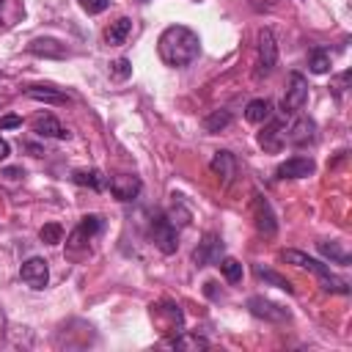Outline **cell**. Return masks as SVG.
<instances>
[{
  "mask_svg": "<svg viewBox=\"0 0 352 352\" xmlns=\"http://www.w3.org/2000/svg\"><path fill=\"white\" fill-rule=\"evenodd\" d=\"M157 52L162 58L165 66H173V69H182V66H190L198 52H201V38L195 30H190L187 25H170L160 33L157 38Z\"/></svg>",
  "mask_w": 352,
  "mask_h": 352,
  "instance_id": "obj_1",
  "label": "cell"
},
{
  "mask_svg": "<svg viewBox=\"0 0 352 352\" xmlns=\"http://www.w3.org/2000/svg\"><path fill=\"white\" fill-rule=\"evenodd\" d=\"M280 258L289 261V264H297V267H302V270H311V272L319 278V283H322L324 292H336V294H346V292H349V283H346L344 278L333 275L327 264L316 261L314 256H308V253H302V250H280Z\"/></svg>",
  "mask_w": 352,
  "mask_h": 352,
  "instance_id": "obj_2",
  "label": "cell"
},
{
  "mask_svg": "<svg viewBox=\"0 0 352 352\" xmlns=\"http://www.w3.org/2000/svg\"><path fill=\"white\" fill-rule=\"evenodd\" d=\"M151 319H154V324H157L165 336H179V333L184 330V314H182V308H179L176 302H170V300H162V302L151 305Z\"/></svg>",
  "mask_w": 352,
  "mask_h": 352,
  "instance_id": "obj_3",
  "label": "cell"
},
{
  "mask_svg": "<svg viewBox=\"0 0 352 352\" xmlns=\"http://www.w3.org/2000/svg\"><path fill=\"white\" fill-rule=\"evenodd\" d=\"M151 242H154V248L162 250L165 256H170V253L179 250V231H176V226L168 220V214H157V217L151 220Z\"/></svg>",
  "mask_w": 352,
  "mask_h": 352,
  "instance_id": "obj_4",
  "label": "cell"
},
{
  "mask_svg": "<svg viewBox=\"0 0 352 352\" xmlns=\"http://www.w3.org/2000/svg\"><path fill=\"white\" fill-rule=\"evenodd\" d=\"M305 102H308V80L300 72H292L289 80H286V94L280 99V107L289 116V113H297Z\"/></svg>",
  "mask_w": 352,
  "mask_h": 352,
  "instance_id": "obj_5",
  "label": "cell"
},
{
  "mask_svg": "<svg viewBox=\"0 0 352 352\" xmlns=\"http://www.w3.org/2000/svg\"><path fill=\"white\" fill-rule=\"evenodd\" d=\"M250 209H253V220H256V228H258L261 234L272 236V234L278 231V220H275V212H272L270 201H267L261 192H253V204H250Z\"/></svg>",
  "mask_w": 352,
  "mask_h": 352,
  "instance_id": "obj_6",
  "label": "cell"
},
{
  "mask_svg": "<svg viewBox=\"0 0 352 352\" xmlns=\"http://www.w3.org/2000/svg\"><path fill=\"white\" fill-rule=\"evenodd\" d=\"M278 63V44H275V36L270 30H261L258 33V72L256 77H267Z\"/></svg>",
  "mask_w": 352,
  "mask_h": 352,
  "instance_id": "obj_7",
  "label": "cell"
},
{
  "mask_svg": "<svg viewBox=\"0 0 352 352\" xmlns=\"http://www.w3.org/2000/svg\"><path fill=\"white\" fill-rule=\"evenodd\" d=\"M107 187H110L113 198H118V201H135L140 195V190H143L140 179L132 176V173H116V176H110L107 179Z\"/></svg>",
  "mask_w": 352,
  "mask_h": 352,
  "instance_id": "obj_8",
  "label": "cell"
},
{
  "mask_svg": "<svg viewBox=\"0 0 352 352\" xmlns=\"http://www.w3.org/2000/svg\"><path fill=\"white\" fill-rule=\"evenodd\" d=\"M220 256H223V242H220V236H217V234H206V236L198 242V248L192 250V261H195L198 267L217 264V261H220Z\"/></svg>",
  "mask_w": 352,
  "mask_h": 352,
  "instance_id": "obj_9",
  "label": "cell"
},
{
  "mask_svg": "<svg viewBox=\"0 0 352 352\" xmlns=\"http://www.w3.org/2000/svg\"><path fill=\"white\" fill-rule=\"evenodd\" d=\"M19 278H22L30 289H44V286H47V280H50L47 261H44V258H38V256H33V258L22 261V267H19Z\"/></svg>",
  "mask_w": 352,
  "mask_h": 352,
  "instance_id": "obj_10",
  "label": "cell"
},
{
  "mask_svg": "<svg viewBox=\"0 0 352 352\" xmlns=\"http://www.w3.org/2000/svg\"><path fill=\"white\" fill-rule=\"evenodd\" d=\"M248 311L258 319H267V322H289V311L272 300H264V297H250L248 300Z\"/></svg>",
  "mask_w": 352,
  "mask_h": 352,
  "instance_id": "obj_11",
  "label": "cell"
},
{
  "mask_svg": "<svg viewBox=\"0 0 352 352\" xmlns=\"http://www.w3.org/2000/svg\"><path fill=\"white\" fill-rule=\"evenodd\" d=\"M258 146L264 151H280L286 146V121L272 118L261 132H258Z\"/></svg>",
  "mask_w": 352,
  "mask_h": 352,
  "instance_id": "obj_12",
  "label": "cell"
},
{
  "mask_svg": "<svg viewBox=\"0 0 352 352\" xmlns=\"http://www.w3.org/2000/svg\"><path fill=\"white\" fill-rule=\"evenodd\" d=\"M314 140H316V124H314V118L300 116L294 124L286 126V143L305 146V143H314Z\"/></svg>",
  "mask_w": 352,
  "mask_h": 352,
  "instance_id": "obj_13",
  "label": "cell"
},
{
  "mask_svg": "<svg viewBox=\"0 0 352 352\" xmlns=\"http://www.w3.org/2000/svg\"><path fill=\"white\" fill-rule=\"evenodd\" d=\"M314 170H316V162H314L311 157H289L286 162L278 165L275 176H278V179H305V176H311Z\"/></svg>",
  "mask_w": 352,
  "mask_h": 352,
  "instance_id": "obj_14",
  "label": "cell"
},
{
  "mask_svg": "<svg viewBox=\"0 0 352 352\" xmlns=\"http://www.w3.org/2000/svg\"><path fill=\"white\" fill-rule=\"evenodd\" d=\"M104 228V220L99 217V214H85L82 220H80V226L72 231V236H69V248H82L88 239H94L99 231Z\"/></svg>",
  "mask_w": 352,
  "mask_h": 352,
  "instance_id": "obj_15",
  "label": "cell"
},
{
  "mask_svg": "<svg viewBox=\"0 0 352 352\" xmlns=\"http://www.w3.org/2000/svg\"><path fill=\"white\" fill-rule=\"evenodd\" d=\"M209 168H212V173H214V176H220V179H223V184H226V187H228V184L234 182V176H236V160H234V154H231V151H214V157H212Z\"/></svg>",
  "mask_w": 352,
  "mask_h": 352,
  "instance_id": "obj_16",
  "label": "cell"
},
{
  "mask_svg": "<svg viewBox=\"0 0 352 352\" xmlns=\"http://www.w3.org/2000/svg\"><path fill=\"white\" fill-rule=\"evenodd\" d=\"M28 52L38 55V58H66L69 55L66 44H60L58 38H33L28 44Z\"/></svg>",
  "mask_w": 352,
  "mask_h": 352,
  "instance_id": "obj_17",
  "label": "cell"
},
{
  "mask_svg": "<svg viewBox=\"0 0 352 352\" xmlns=\"http://www.w3.org/2000/svg\"><path fill=\"white\" fill-rule=\"evenodd\" d=\"M33 132L36 135H41V138H60V140H66L69 138V132L60 126V121L55 118V116H38L36 121H33Z\"/></svg>",
  "mask_w": 352,
  "mask_h": 352,
  "instance_id": "obj_18",
  "label": "cell"
},
{
  "mask_svg": "<svg viewBox=\"0 0 352 352\" xmlns=\"http://www.w3.org/2000/svg\"><path fill=\"white\" fill-rule=\"evenodd\" d=\"M129 33H132V19H129V16H118V19L110 22V28L104 30V41H107L110 47H118V44L126 41Z\"/></svg>",
  "mask_w": 352,
  "mask_h": 352,
  "instance_id": "obj_19",
  "label": "cell"
},
{
  "mask_svg": "<svg viewBox=\"0 0 352 352\" xmlns=\"http://www.w3.org/2000/svg\"><path fill=\"white\" fill-rule=\"evenodd\" d=\"M72 182L80 184V187H91L94 192H102L104 184H107V176H104L102 170L91 168V170H74V173H72Z\"/></svg>",
  "mask_w": 352,
  "mask_h": 352,
  "instance_id": "obj_20",
  "label": "cell"
},
{
  "mask_svg": "<svg viewBox=\"0 0 352 352\" xmlns=\"http://www.w3.org/2000/svg\"><path fill=\"white\" fill-rule=\"evenodd\" d=\"M25 94H28L30 99H38V102H52V104H66V102H69V96H66L63 91L52 88V85H30Z\"/></svg>",
  "mask_w": 352,
  "mask_h": 352,
  "instance_id": "obj_21",
  "label": "cell"
},
{
  "mask_svg": "<svg viewBox=\"0 0 352 352\" xmlns=\"http://www.w3.org/2000/svg\"><path fill=\"white\" fill-rule=\"evenodd\" d=\"M272 116V102L270 99H250L245 107V118L250 124H264Z\"/></svg>",
  "mask_w": 352,
  "mask_h": 352,
  "instance_id": "obj_22",
  "label": "cell"
},
{
  "mask_svg": "<svg viewBox=\"0 0 352 352\" xmlns=\"http://www.w3.org/2000/svg\"><path fill=\"white\" fill-rule=\"evenodd\" d=\"M253 272H256V278H261L264 283H270V286H278V289H283V292H289V294H294V286L283 278V275H278L275 270H267V267H261V264H256L253 267Z\"/></svg>",
  "mask_w": 352,
  "mask_h": 352,
  "instance_id": "obj_23",
  "label": "cell"
},
{
  "mask_svg": "<svg viewBox=\"0 0 352 352\" xmlns=\"http://www.w3.org/2000/svg\"><path fill=\"white\" fill-rule=\"evenodd\" d=\"M170 346L173 349H192V352H198V349H209V341L201 338V336H192V333H184L182 330L179 336H173Z\"/></svg>",
  "mask_w": 352,
  "mask_h": 352,
  "instance_id": "obj_24",
  "label": "cell"
},
{
  "mask_svg": "<svg viewBox=\"0 0 352 352\" xmlns=\"http://www.w3.org/2000/svg\"><path fill=\"white\" fill-rule=\"evenodd\" d=\"M330 52L327 50H322V47H314L311 52H308V66H311V72L314 74H324V72H330Z\"/></svg>",
  "mask_w": 352,
  "mask_h": 352,
  "instance_id": "obj_25",
  "label": "cell"
},
{
  "mask_svg": "<svg viewBox=\"0 0 352 352\" xmlns=\"http://www.w3.org/2000/svg\"><path fill=\"white\" fill-rule=\"evenodd\" d=\"M319 253L322 256H327L330 261H336V264H349V253L341 248V242H319Z\"/></svg>",
  "mask_w": 352,
  "mask_h": 352,
  "instance_id": "obj_26",
  "label": "cell"
},
{
  "mask_svg": "<svg viewBox=\"0 0 352 352\" xmlns=\"http://www.w3.org/2000/svg\"><path fill=\"white\" fill-rule=\"evenodd\" d=\"M231 124V113L228 110H212L206 118H204V129L206 132H220Z\"/></svg>",
  "mask_w": 352,
  "mask_h": 352,
  "instance_id": "obj_27",
  "label": "cell"
},
{
  "mask_svg": "<svg viewBox=\"0 0 352 352\" xmlns=\"http://www.w3.org/2000/svg\"><path fill=\"white\" fill-rule=\"evenodd\" d=\"M217 267H220V272L226 275L228 283H239L242 280V264L236 258H220Z\"/></svg>",
  "mask_w": 352,
  "mask_h": 352,
  "instance_id": "obj_28",
  "label": "cell"
},
{
  "mask_svg": "<svg viewBox=\"0 0 352 352\" xmlns=\"http://www.w3.org/2000/svg\"><path fill=\"white\" fill-rule=\"evenodd\" d=\"M38 236H41V242H47V245H58V242L63 239V226H60V223H44L41 231H38Z\"/></svg>",
  "mask_w": 352,
  "mask_h": 352,
  "instance_id": "obj_29",
  "label": "cell"
},
{
  "mask_svg": "<svg viewBox=\"0 0 352 352\" xmlns=\"http://www.w3.org/2000/svg\"><path fill=\"white\" fill-rule=\"evenodd\" d=\"M110 74H113L116 80H126V77L132 74V63H129L126 58H118V60L110 63Z\"/></svg>",
  "mask_w": 352,
  "mask_h": 352,
  "instance_id": "obj_30",
  "label": "cell"
},
{
  "mask_svg": "<svg viewBox=\"0 0 352 352\" xmlns=\"http://www.w3.org/2000/svg\"><path fill=\"white\" fill-rule=\"evenodd\" d=\"M77 3H80V8L85 14H102L110 6V0H77Z\"/></svg>",
  "mask_w": 352,
  "mask_h": 352,
  "instance_id": "obj_31",
  "label": "cell"
},
{
  "mask_svg": "<svg viewBox=\"0 0 352 352\" xmlns=\"http://www.w3.org/2000/svg\"><path fill=\"white\" fill-rule=\"evenodd\" d=\"M16 126H22L19 116H0V129H16Z\"/></svg>",
  "mask_w": 352,
  "mask_h": 352,
  "instance_id": "obj_32",
  "label": "cell"
},
{
  "mask_svg": "<svg viewBox=\"0 0 352 352\" xmlns=\"http://www.w3.org/2000/svg\"><path fill=\"white\" fill-rule=\"evenodd\" d=\"M8 154H11V146H8V143H6L3 138H0V160H6Z\"/></svg>",
  "mask_w": 352,
  "mask_h": 352,
  "instance_id": "obj_33",
  "label": "cell"
},
{
  "mask_svg": "<svg viewBox=\"0 0 352 352\" xmlns=\"http://www.w3.org/2000/svg\"><path fill=\"white\" fill-rule=\"evenodd\" d=\"M6 176H11V179H16V176H22V170H19V168H6Z\"/></svg>",
  "mask_w": 352,
  "mask_h": 352,
  "instance_id": "obj_34",
  "label": "cell"
},
{
  "mask_svg": "<svg viewBox=\"0 0 352 352\" xmlns=\"http://www.w3.org/2000/svg\"><path fill=\"white\" fill-rule=\"evenodd\" d=\"M0 11H3V0H0Z\"/></svg>",
  "mask_w": 352,
  "mask_h": 352,
  "instance_id": "obj_35",
  "label": "cell"
}]
</instances>
